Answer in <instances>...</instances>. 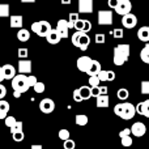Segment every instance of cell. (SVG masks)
I'll use <instances>...</instances> for the list:
<instances>
[{
  "instance_id": "20",
  "label": "cell",
  "mask_w": 149,
  "mask_h": 149,
  "mask_svg": "<svg viewBox=\"0 0 149 149\" xmlns=\"http://www.w3.org/2000/svg\"><path fill=\"white\" fill-rule=\"evenodd\" d=\"M137 38L141 42H144V43H148L149 42V26H141L137 30Z\"/></svg>"
},
{
  "instance_id": "30",
  "label": "cell",
  "mask_w": 149,
  "mask_h": 149,
  "mask_svg": "<svg viewBox=\"0 0 149 149\" xmlns=\"http://www.w3.org/2000/svg\"><path fill=\"white\" fill-rule=\"evenodd\" d=\"M79 20V13H70V17H68V25H70V29H74V24Z\"/></svg>"
},
{
  "instance_id": "28",
  "label": "cell",
  "mask_w": 149,
  "mask_h": 149,
  "mask_svg": "<svg viewBox=\"0 0 149 149\" xmlns=\"http://www.w3.org/2000/svg\"><path fill=\"white\" fill-rule=\"evenodd\" d=\"M9 13H10L9 4H7V3H0V17L1 18L9 17Z\"/></svg>"
},
{
  "instance_id": "50",
  "label": "cell",
  "mask_w": 149,
  "mask_h": 149,
  "mask_svg": "<svg viewBox=\"0 0 149 149\" xmlns=\"http://www.w3.org/2000/svg\"><path fill=\"white\" fill-rule=\"evenodd\" d=\"M135 109H136V113H137V114L143 115V102L137 103V106H135Z\"/></svg>"
},
{
  "instance_id": "41",
  "label": "cell",
  "mask_w": 149,
  "mask_h": 149,
  "mask_svg": "<svg viewBox=\"0 0 149 149\" xmlns=\"http://www.w3.org/2000/svg\"><path fill=\"white\" fill-rule=\"evenodd\" d=\"M17 55H18V58H20V59H25L26 56H28L29 55V52H28V49H25V47H21V49H18L17 50Z\"/></svg>"
},
{
  "instance_id": "54",
  "label": "cell",
  "mask_w": 149,
  "mask_h": 149,
  "mask_svg": "<svg viewBox=\"0 0 149 149\" xmlns=\"http://www.w3.org/2000/svg\"><path fill=\"white\" fill-rule=\"evenodd\" d=\"M3 80H5V79H4V72H3V68L0 67V84H1Z\"/></svg>"
},
{
  "instance_id": "23",
  "label": "cell",
  "mask_w": 149,
  "mask_h": 149,
  "mask_svg": "<svg viewBox=\"0 0 149 149\" xmlns=\"http://www.w3.org/2000/svg\"><path fill=\"white\" fill-rule=\"evenodd\" d=\"M9 111V103L5 100H0V119H5Z\"/></svg>"
},
{
  "instance_id": "8",
  "label": "cell",
  "mask_w": 149,
  "mask_h": 149,
  "mask_svg": "<svg viewBox=\"0 0 149 149\" xmlns=\"http://www.w3.org/2000/svg\"><path fill=\"white\" fill-rule=\"evenodd\" d=\"M92 62L93 59L90 56H86V55H84V56H80L79 59H77L76 62V65H77V70L81 71V72H88V70H89V67L92 65Z\"/></svg>"
},
{
  "instance_id": "35",
  "label": "cell",
  "mask_w": 149,
  "mask_h": 149,
  "mask_svg": "<svg viewBox=\"0 0 149 149\" xmlns=\"http://www.w3.org/2000/svg\"><path fill=\"white\" fill-rule=\"evenodd\" d=\"M22 131V122L17 120L16 124L13 127H10V134H16V132H21Z\"/></svg>"
},
{
  "instance_id": "5",
  "label": "cell",
  "mask_w": 149,
  "mask_h": 149,
  "mask_svg": "<svg viewBox=\"0 0 149 149\" xmlns=\"http://www.w3.org/2000/svg\"><path fill=\"white\" fill-rule=\"evenodd\" d=\"M51 25H50L49 21L46 20H42V21H36V22L31 24V30L33 33H36L38 37H45L49 34V31L51 30Z\"/></svg>"
},
{
  "instance_id": "51",
  "label": "cell",
  "mask_w": 149,
  "mask_h": 149,
  "mask_svg": "<svg viewBox=\"0 0 149 149\" xmlns=\"http://www.w3.org/2000/svg\"><path fill=\"white\" fill-rule=\"evenodd\" d=\"M107 92H109L107 86H101V85H100V94H101V95L107 94Z\"/></svg>"
},
{
  "instance_id": "48",
  "label": "cell",
  "mask_w": 149,
  "mask_h": 149,
  "mask_svg": "<svg viewBox=\"0 0 149 149\" xmlns=\"http://www.w3.org/2000/svg\"><path fill=\"white\" fill-rule=\"evenodd\" d=\"M118 1H119V0H109V1H107V5L111 8V9H115L116 5H118Z\"/></svg>"
},
{
  "instance_id": "7",
  "label": "cell",
  "mask_w": 149,
  "mask_h": 149,
  "mask_svg": "<svg viewBox=\"0 0 149 149\" xmlns=\"http://www.w3.org/2000/svg\"><path fill=\"white\" fill-rule=\"evenodd\" d=\"M131 9H132V3L130 0H119L118 1V5L114 10H115L118 15L120 16H124L127 13H131Z\"/></svg>"
},
{
  "instance_id": "6",
  "label": "cell",
  "mask_w": 149,
  "mask_h": 149,
  "mask_svg": "<svg viewBox=\"0 0 149 149\" xmlns=\"http://www.w3.org/2000/svg\"><path fill=\"white\" fill-rule=\"evenodd\" d=\"M97 20H98V25L101 26H109L113 24V12L109 9H102L98 10L97 15Z\"/></svg>"
},
{
  "instance_id": "3",
  "label": "cell",
  "mask_w": 149,
  "mask_h": 149,
  "mask_svg": "<svg viewBox=\"0 0 149 149\" xmlns=\"http://www.w3.org/2000/svg\"><path fill=\"white\" fill-rule=\"evenodd\" d=\"M12 88L15 92H18L20 94L22 93H26L29 89H30V85H29L28 81V74H16L12 80Z\"/></svg>"
},
{
  "instance_id": "15",
  "label": "cell",
  "mask_w": 149,
  "mask_h": 149,
  "mask_svg": "<svg viewBox=\"0 0 149 149\" xmlns=\"http://www.w3.org/2000/svg\"><path fill=\"white\" fill-rule=\"evenodd\" d=\"M31 72V62L28 59H20L18 62V73L29 74Z\"/></svg>"
},
{
  "instance_id": "32",
  "label": "cell",
  "mask_w": 149,
  "mask_h": 149,
  "mask_svg": "<svg viewBox=\"0 0 149 149\" xmlns=\"http://www.w3.org/2000/svg\"><path fill=\"white\" fill-rule=\"evenodd\" d=\"M58 136H59L60 140H63V141H65V140H68L71 137V132L68 131V130H60L59 134H58Z\"/></svg>"
},
{
  "instance_id": "39",
  "label": "cell",
  "mask_w": 149,
  "mask_h": 149,
  "mask_svg": "<svg viewBox=\"0 0 149 149\" xmlns=\"http://www.w3.org/2000/svg\"><path fill=\"white\" fill-rule=\"evenodd\" d=\"M33 89H34V92L36 93H43L45 92V89H46V86H45V84L43 82H37L36 85L33 86Z\"/></svg>"
},
{
  "instance_id": "26",
  "label": "cell",
  "mask_w": 149,
  "mask_h": 149,
  "mask_svg": "<svg viewBox=\"0 0 149 149\" xmlns=\"http://www.w3.org/2000/svg\"><path fill=\"white\" fill-rule=\"evenodd\" d=\"M140 59L145 63V64H149V42L145 43V46L141 49L140 51Z\"/></svg>"
},
{
  "instance_id": "42",
  "label": "cell",
  "mask_w": 149,
  "mask_h": 149,
  "mask_svg": "<svg viewBox=\"0 0 149 149\" xmlns=\"http://www.w3.org/2000/svg\"><path fill=\"white\" fill-rule=\"evenodd\" d=\"M94 39H95V43H98V45H102V43H105V41H106V37H105V34H95V37H94Z\"/></svg>"
},
{
  "instance_id": "33",
  "label": "cell",
  "mask_w": 149,
  "mask_h": 149,
  "mask_svg": "<svg viewBox=\"0 0 149 149\" xmlns=\"http://www.w3.org/2000/svg\"><path fill=\"white\" fill-rule=\"evenodd\" d=\"M89 86L90 88H95V86H100V79L98 76H89Z\"/></svg>"
},
{
  "instance_id": "12",
  "label": "cell",
  "mask_w": 149,
  "mask_h": 149,
  "mask_svg": "<svg viewBox=\"0 0 149 149\" xmlns=\"http://www.w3.org/2000/svg\"><path fill=\"white\" fill-rule=\"evenodd\" d=\"M55 29L58 30V33L60 34L62 38H68V36H70V25H68L67 20H59Z\"/></svg>"
},
{
  "instance_id": "49",
  "label": "cell",
  "mask_w": 149,
  "mask_h": 149,
  "mask_svg": "<svg viewBox=\"0 0 149 149\" xmlns=\"http://www.w3.org/2000/svg\"><path fill=\"white\" fill-rule=\"evenodd\" d=\"M100 94V86H95V88H92V97H95L97 98Z\"/></svg>"
},
{
  "instance_id": "53",
  "label": "cell",
  "mask_w": 149,
  "mask_h": 149,
  "mask_svg": "<svg viewBox=\"0 0 149 149\" xmlns=\"http://www.w3.org/2000/svg\"><path fill=\"white\" fill-rule=\"evenodd\" d=\"M60 3H62L63 5H70L71 3H72V0H60Z\"/></svg>"
},
{
  "instance_id": "4",
  "label": "cell",
  "mask_w": 149,
  "mask_h": 149,
  "mask_svg": "<svg viewBox=\"0 0 149 149\" xmlns=\"http://www.w3.org/2000/svg\"><path fill=\"white\" fill-rule=\"evenodd\" d=\"M72 45L79 47L81 51H85L90 45V37L84 31H74L72 36Z\"/></svg>"
},
{
  "instance_id": "52",
  "label": "cell",
  "mask_w": 149,
  "mask_h": 149,
  "mask_svg": "<svg viewBox=\"0 0 149 149\" xmlns=\"http://www.w3.org/2000/svg\"><path fill=\"white\" fill-rule=\"evenodd\" d=\"M30 149H43V147H42L41 144H33Z\"/></svg>"
},
{
  "instance_id": "27",
  "label": "cell",
  "mask_w": 149,
  "mask_h": 149,
  "mask_svg": "<svg viewBox=\"0 0 149 149\" xmlns=\"http://www.w3.org/2000/svg\"><path fill=\"white\" fill-rule=\"evenodd\" d=\"M74 122H76L77 126L84 127V126H86V124H88L89 119H88V116L85 115V114H77V115L74 116Z\"/></svg>"
},
{
  "instance_id": "44",
  "label": "cell",
  "mask_w": 149,
  "mask_h": 149,
  "mask_svg": "<svg viewBox=\"0 0 149 149\" xmlns=\"http://www.w3.org/2000/svg\"><path fill=\"white\" fill-rule=\"evenodd\" d=\"M28 81H29V85H30V88H33L34 85L38 82V80H37V77L34 76V74H28Z\"/></svg>"
},
{
  "instance_id": "55",
  "label": "cell",
  "mask_w": 149,
  "mask_h": 149,
  "mask_svg": "<svg viewBox=\"0 0 149 149\" xmlns=\"http://www.w3.org/2000/svg\"><path fill=\"white\" fill-rule=\"evenodd\" d=\"M36 0H21V3H25V4H30V3H34Z\"/></svg>"
},
{
  "instance_id": "9",
  "label": "cell",
  "mask_w": 149,
  "mask_h": 149,
  "mask_svg": "<svg viewBox=\"0 0 149 149\" xmlns=\"http://www.w3.org/2000/svg\"><path fill=\"white\" fill-rule=\"evenodd\" d=\"M137 24V17L134 13H127V15L122 16V25L126 29H134Z\"/></svg>"
},
{
  "instance_id": "11",
  "label": "cell",
  "mask_w": 149,
  "mask_h": 149,
  "mask_svg": "<svg viewBox=\"0 0 149 149\" xmlns=\"http://www.w3.org/2000/svg\"><path fill=\"white\" fill-rule=\"evenodd\" d=\"M145 134H147V127L143 122H135L131 126V135H134V136L143 137Z\"/></svg>"
},
{
  "instance_id": "19",
  "label": "cell",
  "mask_w": 149,
  "mask_h": 149,
  "mask_svg": "<svg viewBox=\"0 0 149 149\" xmlns=\"http://www.w3.org/2000/svg\"><path fill=\"white\" fill-rule=\"evenodd\" d=\"M22 21H24L22 16L12 15L9 17V25H10V28H13V29H21L22 28Z\"/></svg>"
},
{
  "instance_id": "38",
  "label": "cell",
  "mask_w": 149,
  "mask_h": 149,
  "mask_svg": "<svg viewBox=\"0 0 149 149\" xmlns=\"http://www.w3.org/2000/svg\"><path fill=\"white\" fill-rule=\"evenodd\" d=\"M143 116L149 118V100L143 101Z\"/></svg>"
},
{
  "instance_id": "37",
  "label": "cell",
  "mask_w": 149,
  "mask_h": 149,
  "mask_svg": "<svg viewBox=\"0 0 149 149\" xmlns=\"http://www.w3.org/2000/svg\"><path fill=\"white\" fill-rule=\"evenodd\" d=\"M12 137H13V140H15L16 143H20V141H22V140L25 139V134H24V131L16 132V134H12Z\"/></svg>"
},
{
  "instance_id": "47",
  "label": "cell",
  "mask_w": 149,
  "mask_h": 149,
  "mask_svg": "<svg viewBox=\"0 0 149 149\" xmlns=\"http://www.w3.org/2000/svg\"><path fill=\"white\" fill-rule=\"evenodd\" d=\"M5 95H7V88L3 84H0V100H3Z\"/></svg>"
},
{
  "instance_id": "45",
  "label": "cell",
  "mask_w": 149,
  "mask_h": 149,
  "mask_svg": "<svg viewBox=\"0 0 149 149\" xmlns=\"http://www.w3.org/2000/svg\"><path fill=\"white\" fill-rule=\"evenodd\" d=\"M126 136H131V128H123L120 132H119V137L123 139Z\"/></svg>"
},
{
  "instance_id": "17",
  "label": "cell",
  "mask_w": 149,
  "mask_h": 149,
  "mask_svg": "<svg viewBox=\"0 0 149 149\" xmlns=\"http://www.w3.org/2000/svg\"><path fill=\"white\" fill-rule=\"evenodd\" d=\"M98 79L101 82H106V81H114L115 80V72L114 71H101L98 73Z\"/></svg>"
},
{
  "instance_id": "14",
  "label": "cell",
  "mask_w": 149,
  "mask_h": 149,
  "mask_svg": "<svg viewBox=\"0 0 149 149\" xmlns=\"http://www.w3.org/2000/svg\"><path fill=\"white\" fill-rule=\"evenodd\" d=\"M79 13H93V0H79Z\"/></svg>"
},
{
  "instance_id": "25",
  "label": "cell",
  "mask_w": 149,
  "mask_h": 149,
  "mask_svg": "<svg viewBox=\"0 0 149 149\" xmlns=\"http://www.w3.org/2000/svg\"><path fill=\"white\" fill-rule=\"evenodd\" d=\"M79 90H80V94H81L82 101H86L92 97V88L90 86H85L84 85V86L79 88Z\"/></svg>"
},
{
  "instance_id": "21",
  "label": "cell",
  "mask_w": 149,
  "mask_h": 149,
  "mask_svg": "<svg viewBox=\"0 0 149 149\" xmlns=\"http://www.w3.org/2000/svg\"><path fill=\"white\" fill-rule=\"evenodd\" d=\"M102 71V67H101V63L97 62V60H93L92 62V65L89 67V70H88L86 74H89V76H98V73Z\"/></svg>"
},
{
  "instance_id": "46",
  "label": "cell",
  "mask_w": 149,
  "mask_h": 149,
  "mask_svg": "<svg viewBox=\"0 0 149 149\" xmlns=\"http://www.w3.org/2000/svg\"><path fill=\"white\" fill-rule=\"evenodd\" d=\"M73 100H74V102H82V98H81V94H80L79 89L73 90Z\"/></svg>"
},
{
  "instance_id": "36",
  "label": "cell",
  "mask_w": 149,
  "mask_h": 149,
  "mask_svg": "<svg viewBox=\"0 0 149 149\" xmlns=\"http://www.w3.org/2000/svg\"><path fill=\"white\" fill-rule=\"evenodd\" d=\"M120 143H122L123 147L128 148V147H131V145L134 144V140H132L131 136H126V137H123V139H120Z\"/></svg>"
},
{
  "instance_id": "40",
  "label": "cell",
  "mask_w": 149,
  "mask_h": 149,
  "mask_svg": "<svg viewBox=\"0 0 149 149\" xmlns=\"http://www.w3.org/2000/svg\"><path fill=\"white\" fill-rule=\"evenodd\" d=\"M63 147H64V149H74L76 148V144H74L73 140L68 139L65 141H63Z\"/></svg>"
},
{
  "instance_id": "1",
  "label": "cell",
  "mask_w": 149,
  "mask_h": 149,
  "mask_svg": "<svg viewBox=\"0 0 149 149\" xmlns=\"http://www.w3.org/2000/svg\"><path fill=\"white\" fill-rule=\"evenodd\" d=\"M130 54H131V46L128 43H119L114 47V55H113V62L115 65L120 67L123 65L127 60L130 59Z\"/></svg>"
},
{
  "instance_id": "31",
  "label": "cell",
  "mask_w": 149,
  "mask_h": 149,
  "mask_svg": "<svg viewBox=\"0 0 149 149\" xmlns=\"http://www.w3.org/2000/svg\"><path fill=\"white\" fill-rule=\"evenodd\" d=\"M140 90H141V94L149 95V80H144V81H141Z\"/></svg>"
},
{
  "instance_id": "18",
  "label": "cell",
  "mask_w": 149,
  "mask_h": 149,
  "mask_svg": "<svg viewBox=\"0 0 149 149\" xmlns=\"http://www.w3.org/2000/svg\"><path fill=\"white\" fill-rule=\"evenodd\" d=\"M3 72H4V79L5 80H13V77L16 76V68L12 64H4L3 65Z\"/></svg>"
},
{
  "instance_id": "29",
  "label": "cell",
  "mask_w": 149,
  "mask_h": 149,
  "mask_svg": "<svg viewBox=\"0 0 149 149\" xmlns=\"http://www.w3.org/2000/svg\"><path fill=\"white\" fill-rule=\"evenodd\" d=\"M116 95H118V98L120 101H126L127 98L130 97V92L126 89V88H120V89L116 92Z\"/></svg>"
},
{
  "instance_id": "24",
  "label": "cell",
  "mask_w": 149,
  "mask_h": 149,
  "mask_svg": "<svg viewBox=\"0 0 149 149\" xmlns=\"http://www.w3.org/2000/svg\"><path fill=\"white\" fill-rule=\"evenodd\" d=\"M17 39L20 42H28L29 39H30V31L24 29V28H21L20 30L17 31Z\"/></svg>"
},
{
  "instance_id": "2",
  "label": "cell",
  "mask_w": 149,
  "mask_h": 149,
  "mask_svg": "<svg viewBox=\"0 0 149 149\" xmlns=\"http://www.w3.org/2000/svg\"><path fill=\"white\" fill-rule=\"evenodd\" d=\"M114 114L118 115L119 118H122L123 120H131L136 114V109L132 103L130 102H123V103H118L114 107Z\"/></svg>"
},
{
  "instance_id": "13",
  "label": "cell",
  "mask_w": 149,
  "mask_h": 149,
  "mask_svg": "<svg viewBox=\"0 0 149 149\" xmlns=\"http://www.w3.org/2000/svg\"><path fill=\"white\" fill-rule=\"evenodd\" d=\"M74 30L84 31V33L88 34L92 30V22H90L89 20H81V18H79V20L76 21V24H74Z\"/></svg>"
},
{
  "instance_id": "16",
  "label": "cell",
  "mask_w": 149,
  "mask_h": 149,
  "mask_svg": "<svg viewBox=\"0 0 149 149\" xmlns=\"http://www.w3.org/2000/svg\"><path fill=\"white\" fill-rule=\"evenodd\" d=\"M60 39H62V37L58 33L56 29H51V30L49 31V34L46 36V41L49 42L50 45H58L60 42Z\"/></svg>"
},
{
  "instance_id": "10",
  "label": "cell",
  "mask_w": 149,
  "mask_h": 149,
  "mask_svg": "<svg viewBox=\"0 0 149 149\" xmlns=\"http://www.w3.org/2000/svg\"><path fill=\"white\" fill-rule=\"evenodd\" d=\"M39 110L43 114H51L55 110V102L51 98H43L39 102Z\"/></svg>"
},
{
  "instance_id": "34",
  "label": "cell",
  "mask_w": 149,
  "mask_h": 149,
  "mask_svg": "<svg viewBox=\"0 0 149 149\" xmlns=\"http://www.w3.org/2000/svg\"><path fill=\"white\" fill-rule=\"evenodd\" d=\"M4 120H5V126H7L8 128H10V127H13V126H15V124H16V122H17V120H16V118H15V116H12V115H8L7 118L4 119Z\"/></svg>"
},
{
  "instance_id": "22",
  "label": "cell",
  "mask_w": 149,
  "mask_h": 149,
  "mask_svg": "<svg viewBox=\"0 0 149 149\" xmlns=\"http://www.w3.org/2000/svg\"><path fill=\"white\" fill-rule=\"evenodd\" d=\"M95 105H97V107H100V109L109 107V105H110V98H109V95L107 94L98 95L97 100H95Z\"/></svg>"
},
{
  "instance_id": "43",
  "label": "cell",
  "mask_w": 149,
  "mask_h": 149,
  "mask_svg": "<svg viewBox=\"0 0 149 149\" xmlns=\"http://www.w3.org/2000/svg\"><path fill=\"white\" fill-rule=\"evenodd\" d=\"M123 36H124L123 29H114V30H113V37H114V38L120 39V38H123Z\"/></svg>"
},
{
  "instance_id": "56",
  "label": "cell",
  "mask_w": 149,
  "mask_h": 149,
  "mask_svg": "<svg viewBox=\"0 0 149 149\" xmlns=\"http://www.w3.org/2000/svg\"><path fill=\"white\" fill-rule=\"evenodd\" d=\"M13 95H15V98H18V97H20V93H18V92H15V93H13Z\"/></svg>"
}]
</instances>
